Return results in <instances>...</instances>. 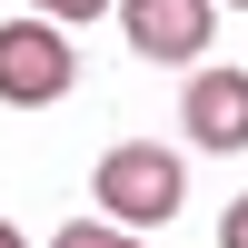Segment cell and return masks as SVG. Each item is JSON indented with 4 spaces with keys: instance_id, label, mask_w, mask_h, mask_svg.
I'll return each instance as SVG.
<instances>
[{
    "instance_id": "cell-1",
    "label": "cell",
    "mask_w": 248,
    "mask_h": 248,
    "mask_svg": "<svg viewBox=\"0 0 248 248\" xmlns=\"http://www.w3.org/2000/svg\"><path fill=\"white\" fill-rule=\"evenodd\" d=\"M179 199H189V169L169 159V139H119V149H99V209L109 218L159 229Z\"/></svg>"
},
{
    "instance_id": "cell-2",
    "label": "cell",
    "mask_w": 248,
    "mask_h": 248,
    "mask_svg": "<svg viewBox=\"0 0 248 248\" xmlns=\"http://www.w3.org/2000/svg\"><path fill=\"white\" fill-rule=\"evenodd\" d=\"M79 60L70 40H60V20H0V99L10 109H50V99H70Z\"/></svg>"
},
{
    "instance_id": "cell-3",
    "label": "cell",
    "mask_w": 248,
    "mask_h": 248,
    "mask_svg": "<svg viewBox=\"0 0 248 248\" xmlns=\"http://www.w3.org/2000/svg\"><path fill=\"white\" fill-rule=\"evenodd\" d=\"M209 20H218V0H119V30L139 60H199Z\"/></svg>"
},
{
    "instance_id": "cell-4",
    "label": "cell",
    "mask_w": 248,
    "mask_h": 248,
    "mask_svg": "<svg viewBox=\"0 0 248 248\" xmlns=\"http://www.w3.org/2000/svg\"><path fill=\"white\" fill-rule=\"evenodd\" d=\"M179 129H189L199 149H248V70H189Z\"/></svg>"
},
{
    "instance_id": "cell-5",
    "label": "cell",
    "mask_w": 248,
    "mask_h": 248,
    "mask_svg": "<svg viewBox=\"0 0 248 248\" xmlns=\"http://www.w3.org/2000/svg\"><path fill=\"white\" fill-rule=\"evenodd\" d=\"M50 248H139V229H129V218H109V209H99V218H70V229H60Z\"/></svg>"
},
{
    "instance_id": "cell-6",
    "label": "cell",
    "mask_w": 248,
    "mask_h": 248,
    "mask_svg": "<svg viewBox=\"0 0 248 248\" xmlns=\"http://www.w3.org/2000/svg\"><path fill=\"white\" fill-rule=\"evenodd\" d=\"M30 10H40V20H99L109 0H30Z\"/></svg>"
},
{
    "instance_id": "cell-7",
    "label": "cell",
    "mask_w": 248,
    "mask_h": 248,
    "mask_svg": "<svg viewBox=\"0 0 248 248\" xmlns=\"http://www.w3.org/2000/svg\"><path fill=\"white\" fill-rule=\"evenodd\" d=\"M218 248H248V199H229V218H218Z\"/></svg>"
},
{
    "instance_id": "cell-8",
    "label": "cell",
    "mask_w": 248,
    "mask_h": 248,
    "mask_svg": "<svg viewBox=\"0 0 248 248\" xmlns=\"http://www.w3.org/2000/svg\"><path fill=\"white\" fill-rule=\"evenodd\" d=\"M0 248H30V238H20V229H10V218H0Z\"/></svg>"
},
{
    "instance_id": "cell-9",
    "label": "cell",
    "mask_w": 248,
    "mask_h": 248,
    "mask_svg": "<svg viewBox=\"0 0 248 248\" xmlns=\"http://www.w3.org/2000/svg\"><path fill=\"white\" fill-rule=\"evenodd\" d=\"M229 10H248V0H229Z\"/></svg>"
}]
</instances>
